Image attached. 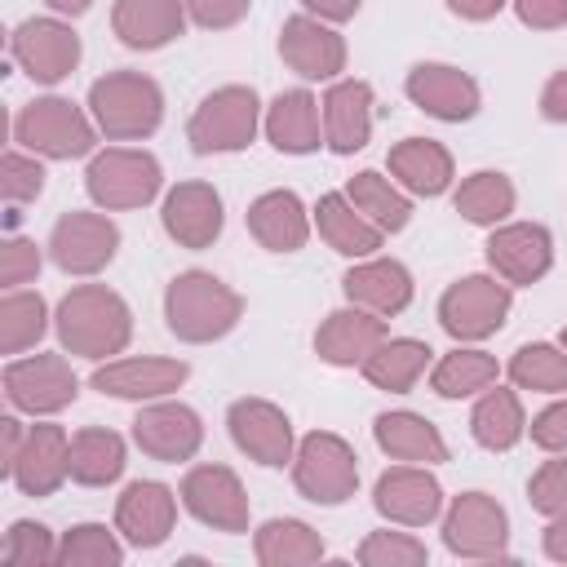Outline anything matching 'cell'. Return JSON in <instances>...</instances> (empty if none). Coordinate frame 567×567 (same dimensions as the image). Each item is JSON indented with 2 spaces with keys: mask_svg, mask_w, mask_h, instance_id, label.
<instances>
[{
  "mask_svg": "<svg viewBox=\"0 0 567 567\" xmlns=\"http://www.w3.org/2000/svg\"><path fill=\"white\" fill-rule=\"evenodd\" d=\"M372 505L403 523V527H425L439 518L443 509V487L434 483V474H425L421 465H394L377 478V492H372Z\"/></svg>",
  "mask_w": 567,
  "mask_h": 567,
  "instance_id": "obj_18",
  "label": "cell"
},
{
  "mask_svg": "<svg viewBox=\"0 0 567 567\" xmlns=\"http://www.w3.org/2000/svg\"><path fill=\"white\" fill-rule=\"evenodd\" d=\"M133 443L155 461H190L204 443V425L186 403H151L133 421Z\"/></svg>",
  "mask_w": 567,
  "mask_h": 567,
  "instance_id": "obj_16",
  "label": "cell"
},
{
  "mask_svg": "<svg viewBox=\"0 0 567 567\" xmlns=\"http://www.w3.org/2000/svg\"><path fill=\"white\" fill-rule=\"evenodd\" d=\"M372 106H377V97L363 80H337L323 93V142L337 155L363 151L368 133H372Z\"/></svg>",
  "mask_w": 567,
  "mask_h": 567,
  "instance_id": "obj_24",
  "label": "cell"
},
{
  "mask_svg": "<svg viewBox=\"0 0 567 567\" xmlns=\"http://www.w3.org/2000/svg\"><path fill=\"white\" fill-rule=\"evenodd\" d=\"M252 0H186V13L208 27V31H221V27H235L244 13H248Z\"/></svg>",
  "mask_w": 567,
  "mask_h": 567,
  "instance_id": "obj_48",
  "label": "cell"
},
{
  "mask_svg": "<svg viewBox=\"0 0 567 567\" xmlns=\"http://www.w3.org/2000/svg\"><path fill=\"white\" fill-rule=\"evenodd\" d=\"M124 474V439L115 430L89 425L71 439V478L84 487H106Z\"/></svg>",
  "mask_w": 567,
  "mask_h": 567,
  "instance_id": "obj_33",
  "label": "cell"
},
{
  "mask_svg": "<svg viewBox=\"0 0 567 567\" xmlns=\"http://www.w3.org/2000/svg\"><path fill=\"white\" fill-rule=\"evenodd\" d=\"M0 558H4L9 567H35V563H58V545H53V532H49L44 523H31V518H22V523H13V527H9V536H4V549H0Z\"/></svg>",
  "mask_w": 567,
  "mask_h": 567,
  "instance_id": "obj_43",
  "label": "cell"
},
{
  "mask_svg": "<svg viewBox=\"0 0 567 567\" xmlns=\"http://www.w3.org/2000/svg\"><path fill=\"white\" fill-rule=\"evenodd\" d=\"M509 377H514V385H523V390L558 394V390H567V354H563L558 346H545V341L518 346L514 359H509Z\"/></svg>",
  "mask_w": 567,
  "mask_h": 567,
  "instance_id": "obj_41",
  "label": "cell"
},
{
  "mask_svg": "<svg viewBox=\"0 0 567 567\" xmlns=\"http://www.w3.org/2000/svg\"><path fill=\"white\" fill-rule=\"evenodd\" d=\"M501 4H505V0H447V9L461 13V18H470V22H483V18L501 13Z\"/></svg>",
  "mask_w": 567,
  "mask_h": 567,
  "instance_id": "obj_53",
  "label": "cell"
},
{
  "mask_svg": "<svg viewBox=\"0 0 567 567\" xmlns=\"http://www.w3.org/2000/svg\"><path fill=\"white\" fill-rule=\"evenodd\" d=\"M509 518L487 492H465L443 518V545L461 558H505Z\"/></svg>",
  "mask_w": 567,
  "mask_h": 567,
  "instance_id": "obj_10",
  "label": "cell"
},
{
  "mask_svg": "<svg viewBox=\"0 0 567 567\" xmlns=\"http://www.w3.org/2000/svg\"><path fill=\"white\" fill-rule=\"evenodd\" d=\"M377 443L385 456L394 461H412V465H434V461H447V443L443 434L416 416V412H381L377 425H372Z\"/></svg>",
  "mask_w": 567,
  "mask_h": 567,
  "instance_id": "obj_30",
  "label": "cell"
},
{
  "mask_svg": "<svg viewBox=\"0 0 567 567\" xmlns=\"http://www.w3.org/2000/svg\"><path fill=\"white\" fill-rule=\"evenodd\" d=\"M532 443L545 447V452H567V399L545 408L536 421H532Z\"/></svg>",
  "mask_w": 567,
  "mask_h": 567,
  "instance_id": "obj_49",
  "label": "cell"
},
{
  "mask_svg": "<svg viewBox=\"0 0 567 567\" xmlns=\"http://www.w3.org/2000/svg\"><path fill=\"white\" fill-rule=\"evenodd\" d=\"M385 341V319L363 310V306H350V310H332L319 332H315V350L323 363L332 368H363V359Z\"/></svg>",
  "mask_w": 567,
  "mask_h": 567,
  "instance_id": "obj_22",
  "label": "cell"
},
{
  "mask_svg": "<svg viewBox=\"0 0 567 567\" xmlns=\"http://www.w3.org/2000/svg\"><path fill=\"white\" fill-rule=\"evenodd\" d=\"M230 439L239 452H248L257 465H284L292 461V421L284 416V408L266 403V399H239L226 412Z\"/></svg>",
  "mask_w": 567,
  "mask_h": 567,
  "instance_id": "obj_14",
  "label": "cell"
},
{
  "mask_svg": "<svg viewBox=\"0 0 567 567\" xmlns=\"http://www.w3.org/2000/svg\"><path fill=\"white\" fill-rule=\"evenodd\" d=\"M0 434H4V452H0V456H4V474H9V465H13V456H18L22 439H27V430H22L13 416H4V421H0Z\"/></svg>",
  "mask_w": 567,
  "mask_h": 567,
  "instance_id": "obj_55",
  "label": "cell"
},
{
  "mask_svg": "<svg viewBox=\"0 0 567 567\" xmlns=\"http://www.w3.org/2000/svg\"><path fill=\"white\" fill-rule=\"evenodd\" d=\"M248 230L270 252H297L310 235V221H306V208L292 190H266L248 208Z\"/></svg>",
  "mask_w": 567,
  "mask_h": 567,
  "instance_id": "obj_29",
  "label": "cell"
},
{
  "mask_svg": "<svg viewBox=\"0 0 567 567\" xmlns=\"http://www.w3.org/2000/svg\"><path fill=\"white\" fill-rule=\"evenodd\" d=\"M182 359H120L93 372V390L115 394V399H159L186 381Z\"/></svg>",
  "mask_w": 567,
  "mask_h": 567,
  "instance_id": "obj_26",
  "label": "cell"
},
{
  "mask_svg": "<svg viewBox=\"0 0 567 567\" xmlns=\"http://www.w3.org/2000/svg\"><path fill=\"white\" fill-rule=\"evenodd\" d=\"M487 261L496 266V275L505 284H536L554 261V239L536 221H514V226L492 230Z\"/></svg>",
  "mask_w": 567,
  "mask_h": 567,
  "instance_id": "obj_20",
  "label": "cell"
},
{
  "mask_svg": "<svg viewBox=\"0 0 567 567\" xmlns=\"http://www.w3.org/2000/svg\"><path fill=\"white\" fill-rule=\"evenodd\" d=\"M403 89H408V97H412L425 115L447 120V124H461V120H470V115L478 111V84H474L465 71L443 66V62H416V66L408 71Z\"/></svg>",
  "mask_w": 567,
  "mask_h": 567,
  "instance_id": "obj_15",
  "label": "cell"
},
{
  "mask_svg": "<svg viewBox=\"0 0 567 567\" xmlns=\"http://www.w3.org/2000/svg\"><path fill=\"white\" fill-rule=\"evenodd\" d=\"M540 115L554 124H567V71H554L549 84L540 89Z\"/></svg>",
  "mask_w": 567,
  "mask_h": 567,
  "instance_id": "obj_51",
  "label": "cell"
},
{
  "mask_svg": "<svg viewBox=\"0 0 567 567\" xmlns=\"http://www.w3.org/2000/svg\"><path fill=\"white\" fill-rule=\"evenodd\" d=\"M527 496H532V509H540V514H567V456L563 461H545L536 474H532V487H527Z\"/></svg>",
  "mask_w": 567,
  "mask_h": 567,
  "instance_id": "obj_46",
  "label": "cell"
},
{
  "mask_svg": "<svg viewBox=\"0 0 567 567\" xmlns=\"http://www.w3.org/2000/svg\"><path fill=\"white\" fill-rule=\"evenodd\" d=\"M0 186H4V199H9V208H18V204H31V199L44 190V168H40L31 155H18V151H9V155L0 159Z\"/></svg>",
  "mask_w": 567,
  "mask_h": 567,
  "instance_id": "obj_45",
  "label": "cell"
},
{
  "mask_svg": "<svg viewBox=\"0 0 567 567\" xmlns=\"http://www.w3.org/2000/svg\"><path fill=\"white\" fill-rule=\"evenodd\" d=\"M111 27L128 49H159L182 35L186 0H115Z\"/></svg>",
  "mask_w": 567,
  "mask_h": 567,
  "instance_id": "obj_27",
  "label": "cell"
},
{
  "mask_svg": "<svg viewBox=\"0 0 567 567\" xmlns=\"http://www.w3.org/2000/svg\"><path fill=\"white\" fill-rule=\"evenodd\" d=\"M359 563L363 567H416L425 563V545L403 532H372L359 545Z\"/></svg>",
  "mask_w": 567,
  "mask_h": 567,
  "instance_id": "obj_44",
  "label": "cell"
},
{
  "mask_svg": "<svg viewBox=\"0 0 567 567\" xmlns=\"http://www.w3.org/2000/svg\"><path fill=\"white\" fill-rule=\"evenodd\" d=\"M266 137L284 155H306L323 142V106L306 89H288L266 111Z\"/></svg>",
  "mask_w": 567,
  "mask_h": 567,
  "instance_id": "obj_28",
  "label": "cell"
},
{
  "mask_svg": "<svg viewBox=\"0 0 567 567\" xmlns=\"http://www.w3.org/2000/svg\"><path fill=\"white\" fill-rule=\"evenodd\" d=\"M523 430H527V421H523V403H518V394L514 390H492L487 385V394L474 403V412H470V434L487 447V452H505V447H514L518 439H523Z\"/></svg>",
  "mask_w": 567,
  "mask_h": 567,
  "instance_id": "obj_35",
  "label": "cell"
},
{
  "mask_svg": "<svg viewBox=\"0 0 567 567\" xmlns=\"http://www.w3.org/2000/svg\"><path fill=\"white\" fill-rule=\"evenodd\" d=\"M89 111H93V124L115 142L151 137L164 120V93L151 75L111 71L89 89Z\"/></svg>",
  "mask_w": 567,
  "mask_h": 567,
  "instance_id": "obj_3",
  "label": "cell"
},
{
  "mask_svg": "<svg viewBox=\"0 0 567 567\" xmlns=\"http://www.w3.org/2000/svg\"><path fill=\"white\" fill-rule=\"evenodd\" d=\"M244 315V301L235 288H226L217 275L208 270H186L168 284L164 292V319H168V332L182 337V341H217L226 337Z\"/></svg>",
  "mask_w": 567,
  "mask_h": 567,
  "instance_id": "obj_2",
  "label": "cell"
},
{
  "mask_svg": "<svg viewBox=\"0 0 567 567\" xmlns=\"http://www.w3.org/2000/svg\"><path fill=\"white\" fill-rule=\"evenodd\" d=\"M84 186H89L93 204H102V208H142L159 195V159L146 151L111 146L89 159Z\"/></svg>",
  "mask_w": 567,
  "mask_h": 567,
  "instance_id": "obj_7",
  "label": "cell"
},
{
  "mask_svg": "<svg viewBox=\"0 0 567 567\" xmlns=\"http://www.w3.org/2000/svg\"><path fill=\"white\" fill-rule=\"evenodd\" d=\"M173 518H177V501L164 483L155 478H137L124 487V496L115 501V527L124 532L128 545L137 549H155L168 540L173 532Z\"/></svg>",
  "mask_w": 567,
  "mask_h": 567,
  "instance_id": "obj_19",
  "label": "cell"
},
{
  "mask_svg": "<svg viewBox=\"0 0 567 567\" xmlns=\"http://www.w3.org/2000/svg\"><path fill=\"white\" fill-rule=\"evenodd\" d=\"M425 363H430V346H425V341L394 337V341H381V346L363 359V377H368L377 390L403 394V390L416 385V377L425 372Z\"/></svg>",
  "mask_w": 567,
  "mask_h": 567,
  "instance_id": "obj_34",
  "label": "cell"
},
{
  "mask_svg": "<svg viewBox=\"0 0 567 567\" xmlns=\"http://www.w3.org/2000/svg\"><path fill=\"white\" fill-rule=\"evenodd\" d=\"M93 120L66 97H35L13 115V142L49 159H75L93 151Z\"/></svg>",
  "mask_w": 567,
  "mask_h": 567,
  "instance_id": "obj_5",
  "label": "cell"
},
{
  "mask_svg": "<svg viewBox=\"0 0 567 567\" xmlns=\"http://www.w3.org/2000/svg\"><path fill=\"white\" fill-rule=\"evenodd\" d=\"M456 213H461L465 221H474V226H496V221H505V217L514 213V182H509L505 173H492V168L465 177L461 190H456Z\"/></svg>",
  "mask_w": 567,
  "mask_h": 567,
  "instance_id": "obj_38",
  "label": "cell"
},
{
  "mask_svg": "<svg viewBox=\"0 0 567 567\" xmlns=\"http://www.w3.org/2000/svg\"><path fill=\"white\" fill-rule=\"evenodd\" d=\"M341 284H346V297L354 306H363V310H372L381 319L408 310V301H412V275L394 257H368V261L350 266Z\"/></svg>",
  "mask_w": 567,
  "mask_h": 567,
  "instance_id": "obj_25",
  "label": "cell"
},
{
  "mask_svg": "<svg viewBox=\"0 0 567 567\" xmlns=\"http://www.w3.org/2000/svg\"><path fill=\"white\" fill-rule=\"evenodd\" d=\"M120 248V230L102 213H66L49 235V257L66 275H97Z\"/></svg>",
  "mask_w": 567,
  "mask_h": 567,
  "instance_id": "obj_11",
  "label": "cell"
},
{
  "mask_svg": "<svg viewBox=\"0 0 567 567\" xmlns=\"http://www.w3.org/2000/svg\"><path fill=\"white\" fill-rule=\"evenodd\" d=\"M120 558H124V549L102 523H80L58 545V563H66V567H115Z\"/></svg>",
  "mask_w": 567,
  "mask_h": 567,
  "instance_id": "obj_42",
  "label": "cell"
},
{
  "mask_svg": "<svg viewBox=\"0 0 567 567\" xmlns=\"http://www.w3.org/2000/svg\"><path fill=\"white\" fill-rule=\"evenodd\" d=\"M323 558V540L301 518H270L257 532V563L266 567H306Z\"/></svg>",
  "mask_w": 567,
  "mask_h": 567,
  "instance_id": "obj_36",
  "label": "cell"
},
{
  "mask_svg": "<svg viewBox=\"0 0 567 567\" xmlns=\"http://www.w3.org/2000/svg\"><path fill=\"white\" fill-rule=\"evenodd\" d=\"M346 199H350V204H354L372 226H381V230H403V226H408V217H412L408 195H403L390 177H381V173H372V168L350 177Z\"/></svg>",
  "mask_w": 567,
  "mask_h": 567,
  "instance_id": "obj_37",
  "label": "cell"
},
{
  "mask_svg": "<svg viewBox=\"0 0 567 567\" xmlns=\"http://www.w3.org/2000/svg\"><path fill=\"white\" fill-rule=\"evenodd\" d=\"M545 554L567 563V514H554V523L545 527Z\"/></svg>",
  "mask_w": 567,
  "mask_h": 567,
  "instance_id": "obj_54",
  "label": "cell"
},
{
  "mask_svg": "<svg viewBox=\"0 0 567 567\" xmlns=\"http://www.w3.org/2000/svg\"><path fill=\"white\" fill-rule=\"evenodd\" d=\"M563 350H567V328H563Z\"/></svg>",
  "mask_w": 567,
  "mask_h": 567,
  "instance_id": "obj_57",
  "label": "cell"
},
{
  "mask_svg": "<svg viewBox=\"0 0 567 567\" xmlns=\"http://www.w3.org/2000/svg\"><path fill=\"white\" fill-rule=\"evenodd\" d=\"M159 217L182 248H208L221 235V195L208 182H182L164 195Z\"/></svg>",
  "mask_w": 567,
  "mask_h": 567,
  "instance_id": "obj_21",
  "label": "cell"
},
{
  "mask_svg": "<svg viewBox=\"0 0 567 567\" xmlns=\"http://www.w3.org/2000/svg\"><path fill=\"white\" fill-rule=\"evenodd\" d=\"M40 337H44V301H40V292L9 288V297L0 301V350L4 354H22Z\"/></svg>",
  "mask_w": 567,
  "mask_h": 567,
  "instance_id": "obj_40",
  "label": "cell"
},
{
  "mask_svg": "<svg viewBox=\"0 0 567 567\" xmlns=\"http://www.w3.org/2000/svg\"><path fill=\"white\" fill-rule=\"evenodd\" d=\"M182 505L213 532H244L248 527V496L226 465H195L182 478Z\"/></svg>",
  "mask_w": 567,
  "mask_h": 567,
  "instance_id": "obj_13",
  "label": "cell"
},
{
  "mask_svg": "<svg viewBox=\"0 0 567 567\" xmlns=\"http://www.w3.org/2000/svg\"><path fill=\"white\" fill-rule=\"evenodd\" d=\"M4 394L22 412H62L75 399V372L62 354H31L4 368Z\"/></svg>",
  "mask_w": 567,
  "mask_h": 567,
  "instance_id": "obj_12",
  "label": "cell"
},
{
  "mask_svg": "<svg viewBox=\"0 0 567 567\" xmlns=\"http://www.w3.org/2000/svg\"><path fill=\"white\" fill-rule=\"evenodd\" d=\"M71 474V439L62 425H31L13 465H9V478L27 492V496H49L62 487V478Z\"/></svg>",
  "mask_w": 567,
  "mask_h": 567,
  "instance_id": "obj_17",
  "label": "cell"
},
{
  "mask_svg": "<svg viewBox=\"0 0 567 567\" xmlns=\"http://www.w3.org/2000/svg\"><path fill=\"white\" fill-rule=\"evenodd\" d=\"M315 221H319V235L341 252V257H372L381 248V226H372L346 195H323L319 208H315Z\"/></svg>",
  "mask_w": 567,
  "mask_h": 567,
  "instance_id": "obj_32",
  "label": "cell"
},
{
  "mask_svg": "<svg viewBox=\"0 0 567 567\" xmlns=\"http://www.w3.org/2000/svg\"><path fill=\"white\" fill-rule=\"evenodd\" d=\"M279 53H284V62H288L297 75H306V80H332V75L346 66V44H341V35L328 31L319 18H306V13H297V18L284 22V31H279Z\"/></svg>",
  "mask_w": 567,
  "mask_h": 567,
  "instance_id": "obj_23",
  "label": "cell"
},
{
  "mask_svg": "<svg viewBox=\"0 0 567 567\" xmlns=\"http://www.w3.org/2000/svg\"><path fill=\"white\" fill-rule=\"evenodd\" d=\"M390 173L412 195H443L452 182V155L430 137H403L390 146Z\"/></svg>",
  "mask_w": 567,
  "mask_h": 567,
  "instance_id": "obj_31",
  "label": "cell"
},
{
  "mask_svg": "<svg viewBox=\"0 0 567 567\" xmlns=\"http://www.w3.org/2000/svg\"><path fill=\"white\" fill-rule=\"evenodd\" d=\"M44 4H49V9H58V13H71V18H75V13H84L93 0H44Z\"/></svg>",
  "mask_w": 567,
  "mask_h": 567,
  "instance_id": "obj_56",
  "label": "cell"
},
{
  "mask_svg": "<svg viewBox=\"0 0 567 567\" xmlns=\"http://www.w3.org/2000/svg\"><path fill=\"white\" fill-rule=\"evenodd\" d=\"M292 483L306 501L315 505H341L354 496L359 487V456L350 452V443L341 434L315 430L297 443L292 456Z\"/></svg>",
  "mask_w": 567,
  "mask_h": 567,
  "instance_id": "obj_4",
  "label": "cell"
},
{
  "mask_svg": "<svg viewBox=\"0 0 567 567\" xmlns=\"http://www.w3.org/2000/svg\"><path fill=\"white\" fill-rule=\"evenodd\" d=\"M509 284H496L487 275H470L461 284H452L439 301V323L456 337V341H483L492 337L505 315H509Z\"/></svg>",
  "mask_w": 567,
  "mask_h": 567,
  "instance_id": "obj_8",
  "label": "cell"
},
{
  "mask_svg": "<svg viewBox=\"0 0 567 567\" xmlns=\"http://www.w3.org/2000/svg\"><path fill=\"white\" fill-rule=\"evenodd\" d=\"M35 275H40V248L31 239H9L0 248V284L18 288V284H31Z\"/></svg>",
  "mask_w": 567,
  "mask_h": 567,
  "instance_id": "obj_47",
  "label": "cell"
},
{
  "mask_svg": "<svg viewBox=\"0 0 567 567\" xmlns=\"http://www.w3.org/2000/svg\"><path fill=\"white\" fill-rule=\"evenodd\" d=\"M310 13H319V18H328V22H346V18H354L359 13V4L363 0H301Z\"/></svg>",
  "mask_w": 567,
  "mask_h": 567,
  "instance_id": "obj_52",
  "label": "cell"
},
{
  "mask_svg": "<svg viewBox=\"0 0 567 567\" xmlns=\"http://www.w3.org/2000/svg\"><path fill=\"white\" fill-rule=\"evenodd\" d=\"M257 120H261V106H257V93L244 89V84H226L217 93H208L190 124H186V137L199 155H221V151H244L257 133Z\"/></svg>",
  "mask_w": 567,
  "mask_h": 567,
  "instance_id": "obj_6",
  "label": "cell"
},
{
  "mask_svg": "<svg viewBox=\"0 0 567 567\" xmlns=\"http://www.w3.org/2000/svg\"><path fill=\"white\" fill-rule=\"evenodd\" d=\"M9 58L40 84H58L80 62V35L58 18H27L9 35Z\"/></svg>",
  "mask_w": 567,
  "mask_h": 567,
  "instance_id": "obj_9",
  "label": "cell"
},
{
  "mask_svg": "<svg viewBox=\"0 0 567 567\" xmlns=\"http://www.w3.org/2000/svg\"><path fill=\"white\" fill-rule=\"evenodd\" d=\"M514 9L536 31H554L567 22V0H514Z\"/></svg>",
  "mask_w": 567,
  "mask_h": 567,
  "instance_id": "obj_50",
  "label": "cell"
},
{
  "mask_svg": "<svg viewBox=\"0 0 567 567\" xmlns=\"http://www.w3.org/2000/svg\"><path fill=\"white\" fill-rule=\"evenodd\" d=\"M58 337L71 354L106 359L120 354L133 337V315L120 292L106 284H80L58 301Z\"/></svg>",
  "mask_w": 567,
  "mask_h": 567,
  "instance_id": "obj_1",
  "label": "cell"
},
{
  "mask_svg": "<svg viewBox=\"0 0 567 567\" xmlns=\"http://www.w3.org/2000/svg\"><path fill=\"white\" fill-rule=\"evenodd\" d=\"M496 377H501V368H496L492 354H483V350H452V354L439 359L430 385L443 399H465V394H478V390L496 385Z\"/></svg>",
  "mask_w": 567,
  "mask_h": 567,
  "instance_id": "obj_39",
  "label": "cell"
}]
</instances>
